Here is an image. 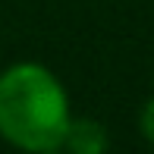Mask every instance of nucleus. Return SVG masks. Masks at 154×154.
<instances>
[{
  "mask_svg": "<svg viewBox=\"0 0 154 154\" xmlns=\"http://www.w3.org/2000/svg\"><path fill=\"white\" fill-rule=\"evenodd\" d=\"M69 101L60 79L38 63L0 75V135L25 151H57L69 132Z\"/></svg>",
  "mask_w": 154,
  "mask_h": 154,
  "instance_id": "f257e3e1",
  "label": "nucleus"
},
{
  "mask_svg": "<svg viewBox=\"0 0 154 154\" xmlns=\"http://www.w3.org/2000/svg\"><path fill=\"white\" fill-rule=\"evenodd\" d=\"M72 151L79 154H94L101 151L104 145H107V138H104V129L91 120H79V123H69V132H66V142Z\"/></svg>",
  "mask_w": 154,
  "mask_h": 154,
  "instance_id": "f03ea898",
  "label": "nucleus"
},
{
  "mask_svg": "<svg viewBox=\"0 0 154 154\" xmlns=\"http://www.w3.org/2000/svg\"><path fill=\"white\" fill-rule=\"evenodd\" d=\"M142 132H145V138L154 145V97L145 104V110H142Z\"/></svg>",
  "mask_w": 154,
  "mask_h": 154,
  "instance_id": "7ed1b4c3",
  "label": "nucleus"
}]
</instances>
